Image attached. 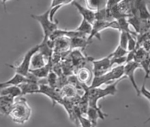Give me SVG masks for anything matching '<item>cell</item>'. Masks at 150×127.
Masks as SVG:
<instances>
[{
  "mask_svg": "<svg viewBox=\"0 0 150 127\" xmlns=\"http://www.w3.org/2000/svg\"><path fill=\"white\" fill-rule=\"evenodd\" d=\"M140 65H141L142 69L145 71V78H144L145 80L144 81H146V80L150 77V57H149V55L140 62Z\"/></svg>",
  "mask_w": 150,
  "mask_h": 127,
  "instance_id": "22",
  "label": "cell"
},
{
  "mask_svg": "<svg viewBox=\"0 0 150 127\" xmlns=\"http://www.w3.org/2000/svg\"><path fill=\"white\" fill-rule=\"evenodd\" d=\"M148 55H149V57H150V50L148 51Z\"/></svg>",
  "mask_w": 150,
  "mask_h": 127,
  "instance_id": "33",
  "label": "cell"
},
{
  "mask_svg": "<svg viewBox=\"0 0 150 127\" xmlns=\"http://www.w3.org/2000/svg\"><path fill=\"white\" fill-rule=\"evenodd\" d=\"M122 0H108L107 1V8H112L113 6L117 5L118 3H120Z\"/></svg>",
  "mask_w": 150,
  "mask_h": 127,
  "instance_id": "29",
  "label": "cell"
},
{
  "mask_svg": "<svg viewBox=\"0 0 150 127\" xmlns=\"http://www.w3.org/2000/svg\"><path fill=\"white\" fill-rule=\"evenodd\" d=\"M28 81H33V80L29 79L28 77H25L21 74H18V73H15L13 77L10 78L9 80H7L5 82H0V89H3L5 87H8V86H19L20 84H22L24 82H28ZM33 82H36V81H33Z\"/></svg>",
  "mask_w": 150,
  "mask_h": 127,
  "instance_id": "12",
  "label": "cell"
},
{
  "mask_svg": "<svg viewBox=\"0 0 150 127\" xmlns=\"http://www.w3.org/2000/svg\"><path fill=\"white\" fill-rule=\"evenodd\" d=\"M8 1V0H2V3H3L4 5V9H6V2Z\"/></svg>",
  "mask_w": 150,
  "mask_h": 127,
  "instance_id": "31",
  "label": "cell"
},
{
  "mask_svg": "<svg viewBox=\"0 0 150 127\" xmlns=\"http://www.w3.org/2000/svg\"><path fill=\"white\" fill-rule=\"evenodd\" d=\"M49 8L47 9L44 13L40 14V15H34L32 14V17L34 20L38 21L43 30V34H44V39H49V36L54 32L56 29H58V21L53 22L49 18Z\"/></svg>",
  "mask_w": 150,
  "mask_h": 127,
  "instance_id": "5",
  "label": "cell"
},
{
  "mask_svg": "<svg viewBox=\"0 0 150 127\" xmlns=\"http://www.w3.org/2000/svg\"><path fill=\"white\" fill-rule=\"evenodd\" d=\"M48 63V61L45 59V57L41 52H36L34 55L31 58V63H30V70L32 69H38L43 66H45Z\"/></svg>",
  "mask_w": 150,
  "mask_h": 127,
  "instance_id": "14",
  "label": "cell"
},
{
  "mask_svg": "<svg viewBox=\"0 0 150 127\" xmlns=\"http://www.w3.org/2000/svg\"><path fill=\"white\" fill-rule=\"evenodd\" d=\"M108 0H85L87 8L93 11H99L107 7Z\"/></svg>",
  "mask_w": 150,
  "mask_h": 127,
  "instance_id": "18",
  "label": "cell"
},
{
  "mask_svg": "<svg viewBox=\"0 0 150 127\" xmlns=\"http://www.w3.org/2000/svg\"><path fill=\"white\" fill-rule=\"evenodd\" d=\"M138 68H141V65L140 63L136 62V61H131V62H128L124 65V77H127L128 79L131 81L133 88L136 91L137 96H140V89L139 87L137 86L136 82H135V78H134V73L135 70L138 69Z\"/></svg>",
  "mask_w": 150,
  "mask_h": 127,
  "instance_id": "7",
  "label": "cell"
},
{
  "mask_svg": "<svg viewBox=\"0 0 150 127\" xmlns=\"http://www.w3.org/2000/svg\"><path fill=\"white\" fill-rule=\"evenodd\" d=\"M147 56H148V52H147V51L141 46V47H139V48H136V51H135L134 61H136V62L140 63L142 60L145 59Z\"/></svg>",
  "mask_w": 150,
  "mask_h": 127,
  "instance_id": "21",
  "label": "cell"
},
{
  "mask_svg": "<svg viewBox=\"0 0 150 127\" xmlns=\"http://www.w3.org/2000/svg\"><path fill=\"white\" fill-rule=\"evenodd\" d=\"M128 51L127 49H124L123 47H121L120 45H118L117 46V48L113 51L112 53H110L109 55V57L110 58H117V57H122V56H127V54H128Z\"/></svg>",
  "mask_w": 150,
  "mask_h": 127,
  "instance_id": "23",
  "label": "cell"
},
{
  "mask_svg": "<svg viewBox=\"0 0 150 127\" xmlns=\"http://www.w3.org/2000/svg\"><path fill=\"white\" fill-rule=\"evenodd\" d=\"M121 81V79L117 80V81L111 83V84H108L106 87L104 88H99V87H96V88H89L87 85L83 84L84 90H85V94L88 97V104L89 107H93V108L97 109L99 112L103 113L101 111V109L98 107L97 102L99 99H102L104 97L108 96V95H115L116 92H117V84Z\"/></svg>",
  "mask_w": 150,
  "mask_h": 127,
  "instance_id": "1",
  "label": "cell"
},
{
  "mask_svg": "<svg viewBox=\"0 0 150 127\" xmlns=\"http://www.w3.org/2000/svg\"><path fill=\"white\" fill-rule=\"evenodd\" d=\"M0 95H3V96H11V97H14V98H17L19 96H23L20 87L15 86V85H13V86H8V87H5V88L1 89Z\"/></svg>",
  "mask_w": 150,
  "mask_h": 127,
  "instance_id": "17",
  "label": "cell"
},
{
  "mask_svg": "<svg viewBox=\"0 0 150 127\" xmlns=\"http://www.w3.org/2000/svg\"><path fill=\"white\" fill-rule=\"evenodd\" d=\"M142 47H143L144 49L148 52V51L150 50V39H149V40L144 41V43L142 44Z\"/></svg>",
  "mask_w": 150,
  "mask_h": 127,
  "instance_id": "30",
  "label": "cell"
},
{
  "mask_svg": "<svg viewBox=\"0 0 150 127\" xmlns=\"http://www.w3.org/2000/svg\"><path fill=\"white\" fill-rule=\"evenodd\" d=\"M52 66H53L52 61L49 60L45 66L38 68V69H32V70H30V72L32 73V74H34L38 79H43V78H47L48 74L52 71Z\"/></svg>",
  "mask_w": 150,
  "mask_h": 127,
  "instance_id": "15",
  "label": "cell"
},
{
  "mask_svg": "<svg viewBox=\"0 0 150 127\" xmlns=\"http://www.w3.org/2000/svg\"><path fill=\"white\" fill-rule=\"evenodd\" d=\"M140 94L150 101V91L146 88V87H145V81L143 82V84H142L141 88H140Z\"/></svg>",
  "mask_w": 150,
  "mask_h": 127,
  "instance_id": "28",
  "label": "cell"
},
{
  "mask_svg": "<svg viewBox=\"0 0 150 127\" xmlns=\"http://www.w3.org/2000/svg\"><path fill=\"white\" fill-rule=\"evenodd\" d=\"M148 0H134L133 16H139L141 19L150 20V12L147 9Z\"/></svg>",
  "mask_w": 150,
  "mask_h": 127,
  "instance_id": "9",
  "label": "cell"
},
{
  "mask_svg": "<svg viewBox=\"0 0 150 127\" xmlns=\"http://www.w3.org/2000/svg\"><path fill=\"white\" fill-rule=\"evenodd\" d=\"M74 115L78 119V122L81 125V127H94L92 122L89 120L88 117L83 115V113L80 111V109H79L78 107H76V108L74 107Z\"/></svg>",
  "mask_w": 150,
  "mask_h": 127,
  "instance_id": "19",
  "label": "cell"
},
{
  "mask_svg": "<svg viewBox=\"0 0 150 127\" xmlns=\"http://www.w3.org/2000/svg\"><path fill=\"white\" fill-rule=\"evenodd\" d=\"M39 51V45H36L34 47H32L31 49H29L27 52L25 53V55L23 56L21 62L19 63L17 66L15 65H11V64H6L8 67L12 68V69L15 71V73L21 74L25 77H29L31 74L30 72V63H31V58L32 56L35 54L36 52Z\"/></svg>",
  "mask_w": 150,
  "mask_h": 127,
  "instance_id": "4",
  "label": "cell"
},
{
  "mask_svg": "<svg viewBox=\"0 0 150 127\" xmlns=\"http://www.w3.org/2000/svg\"><path fill=\"white\" fill-rule=\"evenodd\" d=\"M119 45L121 46V47L124 48V49H127V48H128V32H125V31H120Z\"/></svg>",
  "mask_w": 150,
  "mask_h": 127,
  "instance_id": "25",
  "label": "cell"
},
{
  "mask_svg": "<svg viewBox=\"0 0 150 127\" xmlns=\"http://www.w3.org/2000/svg\"><path fill=\"white\" fill-rule=\"evenodd\" d=\"M150 121V116L148 117V118H147V120L146 121H145V123H148V122Z\"/></svg>",
  "mask_w": 150,
  "mask_h": 127,
  "instance_id": "32",
  "label": "cell"
},
{
  "mask_svg": "<svg viewBox=\"0 0 150 127\" xmlns=\"http://www.w3.org/2000/svg\"><path fill=\"white\" fill-rule=\"evenodd\" d=\"M19 87H20L21 91H22V95L24 96V95H27V94L37 93L38 89H39V84H38V82L28 81L20 84Z\"/></svg>",
  "mask_w": 150,
  "mask_h": 127,
  "instance_id": "16",
  "label": "cell"
},
{
  "mask_svg": "<svg viewBox=\"0 0 150 127\" xmlns=\"http://www.w3.org/2000/svg\"><path fill=\"white\" fill-rule=\"evenodd\" d=\"M73 1H75V0H51V4H50L49 8H53V7L58 6V5L64 6V5H66V4L72 3Z\"/></svg>",
  "mask_w": 150,
  "mask_h": 127,
  "instance_id": "27",
  "label": "cell"
},
{
  "mask_svg": "<svg viewBox=\"0 0 150 127\" xmlns=\"http://www.w3.org/2000/svg\"><path fill=\"white\" fill-rule=\"evenodd\" d=\"M92 41H89L87 37H73L70 38V50L80 49L83 51L85 50L87 45H89Z\"/></svg>",
  "mask_w": 150,
  "mask_h": 127,
  "instance_id": "13",
  "label": "cell"
},
{
  "mask_svg": "<svg viewBox=\"0 0 150 127\" xmlns=\"http://www.w3.org/2000/svg\"><path fill=\"white\" fill-rule=\"evenodd\" d=\"M58 75L56 74L55 72L51 71L48 74L47 76V82H48V85H50L51 87H54V88H57V85H58Z\"/></svg>",
  "mask_w": 150,
  "mask_h": 127,
  "instance_id": "24",
  "label": "cell"
},
{
  "mask_svg": "<svg viewBox=\"0 0 150 127\" xmlns=\"http://www.w3.org/2000/svg\"><path fill=\"white\" fill-rule=\"evenodd\" d=\"M123 77H124V65L113 66L105 74L94 77L91 85L88 87L89 88H96V87H100L104 84H111L117 80L122 79Z\"/></svg>",
  "mask_w": 150,
  "mask_h": 127,
  "instance_id": "3",
  "label": "cell"
},
{
  "mask_svg": "<svg viewBox=\"0 0 150 127\" xmlns=\"http://www.w3.org/2000/svg\"><path fill=\"white\" fill-rule=\"evenodd\" d=\"M76 30L79 31V32L85 33L86 35L89 36L91 33V31H92V24L90 22H88L87 20H85V19H82L80 25L76 28Z\"/></svg>",
  "mask_w": 150,
  "mask_h": 127,
  "instance_id": "20",
  "label": "cell"
},
{
  "mask_svg": "<svg viewBox=\"0 0 150 127\" xmlns=\"http://www.w3.org/2000/svg\"><path fill=\"white\" fill-rule=\"evenodd\" d=\"M74 74L76 75V77L79 82L82 83V84L87 85V86H90L91 83H92L93 78H94L93 70L89 69L86 65L77 68V69L75 70Z\"/></svg>",
  "mask_w": 150,
  "mask_h": 127,
  "instance_id": "8",
  "label": "cell"
},
{
  "mask_svg": "<svg viewBox=\"0 0 150 127\" xmlns=\"http://www.w3.org/2000/svg\"><path fill=\"white\" fill-rule=\"evenodd\" d=\"M72 4L76 7V9L78 10V12L81 14L82 19H85V20H87L88 22H90L91 24H93L95 22V20H96V12L95 11L91 10V9L87 8V7L81 6L80 4L76 1H73Z\"/></svg>",
  "mask_w": 150,
  "mask_h": 127,
  "instance_id": "11",
  "label": "cell"
},
{
  "mask_svg": "<svg viewBox=\"0 0 150 127\" xmlns=\"http://www.w3.org/2000/svg\"><path fill=\"white\" fill-rule=\"evenodd\" d=\"M31 114H32L31 107L26 102L25 98L21 96L15 98L10 114H9L11 120L17 124H24L30 119Z\"/></svg>",
  "mask_w": 150,
  "mask_h": 127,
  "instance_id": "2",
  "label": "cell"
},
{
  "mask_svg": "<svg viewBox=\"0 0 150 127\" xmlns=\"http://www.w3.org/2000/svg\"><path fill=\"white\" fill-rule=\"evenodd\" d=\"M127 56H122V57L117 58H111V65L113 66H118V65H124L126 64Z\"/></svg>",
  "mask_w": 150,
  "mask_h": 127,
  "instance_id": "26",
  "label": "cell"
},
{
  "mask_svg": "<svg viewBox=\"0 0 150 127\" xmlns=\"http://www.w3.org/2000/svg\"><path fill=\"white\" fill-rule=\"evenodd\" d=\"M87 60L90 61L92 63L93 66V75L94 77L100 76V75L105 74L108 70H110L112 68V65H111V58L109 56H106L104 58H101V59H93V58L87 56Z\"/></svg>",
  "mask_w": 150,
  "mask_h": 127,
  "instance_id": "6",
  "label": "cell"
},
{
  "mask_svg": "<svg viewBox=\"0 0 150 127\" xmlns=\"http://www.w3.org/2000/svg\"><path fill=\"white\" fill-rule=\"evenodd\" d=\"M14 101H15L14 97L0 95V115L9 116L12 106L14 104Z\"/></svg>",
  "mask_w": 150,
  "mask_h": 127,
  "instance_id": "10",
  "label": "cell"
}]
</instances>
